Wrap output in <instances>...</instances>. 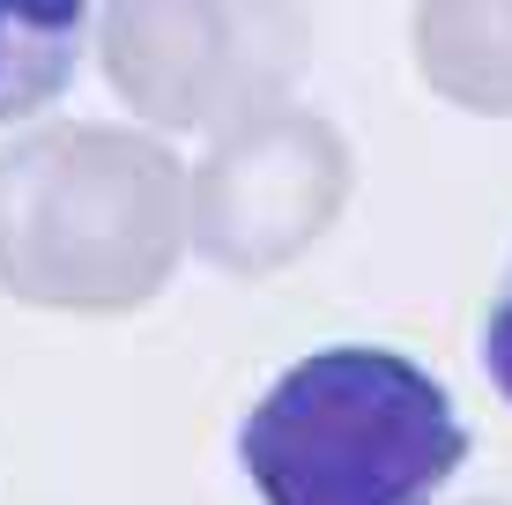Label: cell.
I'll return each instance as SVG.
<instances>
[{
  "instance_id": "1",
  "label": "cell",
  "mask_w": 512,
  "mask_h": 505,
  "mask_svg": "<svg viewBox=\"0 0 512 505\" xmlns=\"http://www.w3.org/2000/svg\"><path fill=\"white\" fill-rule=\"evenodd\" d=\"M186 260V156L171 134L45 119L0 142V298L52 320H127Z\"/></svg>"
},
{
  "instance_id": "3",
  "label": "cell",
  "mask_w": 512,
  "mask_h": 505,
  "mask_svg": "<svg viewBox=\"0 0 512 505\" xmlns=\"http://www.w3.org/2000/svg\"><path fill=\"white\" fill-rule=\"evenodd\" d=\"M312 0H97V67L156 134H216L297 90Z\"/></svg>"
},
{
  "instance_id": "2",
  "label": "cell",
  "mask_w": 512,
  "mask_h": 505,
  "mask_svg": "<svg viewBox=\"0 0 512 505\" xmlns=\"http://www.w3.org/2000/svg\"><path fill=\"white\" fill-rule=\"evenodd\" d=\"M238 468L260 505H438L468 468V424L416 357L312 350L245 409Z\"/></svg>"
},
{
  "instance_id": "5",
  "label": "cell",
  "mask_w": 512,
  "mask_h": 505,
  "mask_svg": "<svg viewBox=\"0 0 512 505\" xmlns=\"http://www.w3.org/2000/svg\"><path fill=\"white\" fill-rule=\"evenodd\" d=\"M409 60L438 104L468 119H512V0H416Z\"/></svg>"
},
{
  "instance_id": "7",
  "label": "cell",
  "mask_w": 512,
  "mask_h": 505,
  "mask_svg": "<svg viewBox=\"0 0 512 505\" xmlns=\"http://www.w3.org/2000/svg\"><path fill=\"white\" fill-rule=\"evenodd\" d=\"M483 372H490V387H498V402L512 409V275L483 312Z\"/></svg>"
},
{
  "instance_id": "6",
  "label": "cell",
  "mask_w": 512,
  "mask_h": 505,
  "mask_svg": "<svg viewBox=\"0 0 512 505\" xmlns=\"http://www.w3.org/2000/svg\"><path fill=\"white\" fill-rule=\"evenodd\" d=\"M97 38V0H0V127H30L67 97Z\"/></svg>"
},
{
  "instance_id": "4",
  "label": "cell",
  "mask_w": 512,
  "mask_h": 505,
  "mask_svg": "<svg viewBox=\"0 0 512 505\" xmlns=\"http://www.w3.org/2000/svg\"><path fill=\"white\" fill-rule=\"evenodd\" d=\"M349 194H357L349 134L327 112L282 97L253 119L216 127L201 164H186L193 260L231 283H268L342 223Z\"/></svg>"
}]
</instances>
